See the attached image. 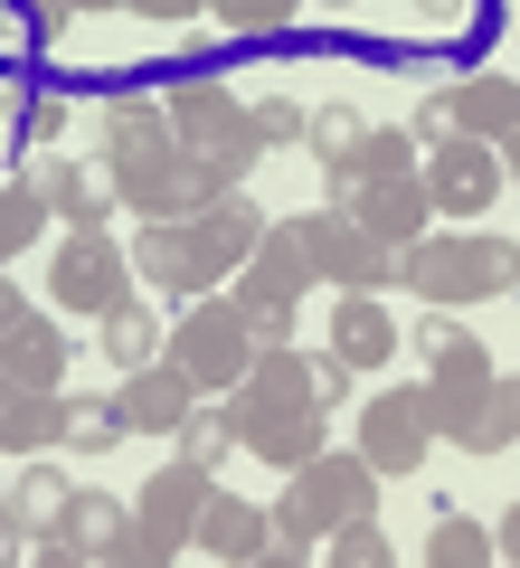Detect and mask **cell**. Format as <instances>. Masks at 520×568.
Returning a JSON list of instances; mask_svg holds the SVG:
<instances>
[{"mask_svg":"<svg viewBox=\"0 0 520 568\" xmlns=\"http://www.w3.org/2000/svg\"><path fill=\"white\" fill-rule=\"evenodd\" d=\"M95 133H104V171H114V190H123L133 219H190V209H200L190 162H181V133H171V114H161L152 95H114L95 114Z\"/></svg>","mask_w":520,"mask_h":568,"instance_id":"cell-1","label":"cell"},{"mask_svg":"<svg viewBox=\"0 0 520 568\" xmlns=\"http://www.w3.org/2000/svg\"><path fill=\"white\" fill-rule=\"evenodd\" d=\"M511 284H520V246L501 227H426L388 265V294H417V304H492Z\"/></svg>","mask_w":520,"mask_h":568,"instance_id":"cell-2","label":"cell"},{"mask_svg":"<svg viewBox=\"0 0 520 568\" xmlns=\"http://www.w3.org/2000/svg\"><path fill=\"white\" fill-rule=\"evenodd\" d=\"M161 361L181 369L200 398H227V388L246 379V361H256V332H246L237 304H208V294H190V313L161 332Z\"/></svg>","mask_w":520,"mask_h":568,"instance_id":"cell-3","label":"cell"},{"mask_svg":"<svg viewBox=\"0 0 520 568\" xmlns=\"http://www.w3.org/2000/svg\"><path fill=\"white\" fill-rule=\"evenodd\" d=\"M284 227H294V246H303V265H313L322 294H388L398 246H379L350 209H294Z\"/></svg>","mask_w":520,"mask_h":568,"instance_id":"cell-4","label":"cell"},{"mask_svg":"<svg viewBox=\"0 0 520 568\" xmlns=\"http://www.w3.org/2000/svg\"><path fill=\"white\" fill-rule=\"evenodd\" d=\"M48 304L67 313H114L133 304V246H114V227H67L58 256H48Z\"/></svg>","mask_w":520,"mask_h":568,"instance_id":"cell-5","label":"cell"},{"mask_svg":"<svg viewBox=\"0 0 520 568\" xmlns=\"http://www.w3.org/2000/svg\"><path fill=\"white\" fill-rule=\"evenodd\" d=\"M436 446L445 436H436V388L426 379H398V388H379V398L360 407V455L379 465V484L388 474H417Z\"/></svg>","mask_w":520,"mask_h":568,"instance_id":"cell-6","label":"cell"},{"mask_svg":"<svg viewBox=\"0 0 520 568\" xmlns=\"http://www.w3.org/2000/svg\"><path fill=\"white\" fill-rule=\"evenodd\" d=\"M436 436L455 455H511L520 446V379L482 369V379H463V388H436Z\"/></svg>","mask_w":520,"mask_h":568,"instance_id":"cell-7","label":"cell"},{"mask_svg":"<svg viewBox=\"0 0 520 568\" xmlns=\"http://www.w3.org/2000/svg\"><path fill=\"white\" fill-rule=\"evenodd\" d=\"M133 284H161V294H208V284H227V265H218V246L200 237V219H142V237H133Z\"/></svg>","mask_w":520,"mask_h":568,"instance_id":"cell-8","label":"cell"},{"mask_svg":"<svg viewBox=\"0 0 520 568\" xmlns=\"http://www.w3.org/2000/svg\"><path fill=\"white\" fill-rule=\"evenodd\" d=\"M417 181H426V200H436V219H482L492 190H501V152L473 142V133H445L436 152L417 162Z\"/></svg>","mask_w":520,"mask_h":568,"instance_id":"cell-9","label":"cell"},{"mask_svg":"<svg viewBox=\"0 0 520 568\" xmlns=\"http://www.w3.org/2000/svg\"><path fill=\"white\" fill-rule=\"evenodd\" d=\"M227 417H237V455H256V465H275V474L313 465V455L332 446V417H322L313 398L303 407H237L227 398Z\"/></svg>","mask_w":520,"mask_h":568,"instance_id":"cell-10","label":"cell"},{"mask_svg":"<svg viewBox=\"0 0 520 568\" xmlns=\"http://www.w3.org/2000/svg\"><path fill=\"white\" fill-rule=\"evenodd\" d=\"M294 493L313 503L322 530H340V521H360V511H379V465L360 446H322L313 465H294Z\"/></svg>","mask_w":520,"mask_h":568,"instance_id":"cell-11","label":"cell"},{"mask_svg":"<svg viewBox=\"0 0 520 568\" xmlns=\"http://www.w3.org/2000/svg\"><path fill=\"white\" fill-rule=\"evenodd\" d=\"M190 540H200L208 559H227V568H294V549L275 540V511H265V503H237V493H208V511H200Z\"/></svg>","mask_w":520,"mask_h":568,"instance_id":"cell-12","label":"cell"},{"mask_svg":"<svg viewBox=\"0 0 520 568\" xmlns=\"http://www.w3.org/2000/svg\"><path fill=\"white\" fill-rule=\"evenodd\" d=\"M161 114H171V133H181V152H218V142H256V123H246V104L227 95L218 77H181L171 95H161ZM265 152V142H256Z\"/></svg>","mask_w":520,"mask_h":568,"instance_id":"cell-13","label":"cell"},{"mask_svg":"<svg viewBox=\"0 0 520 568\" xmlns=\"http://www.w3.org/2000/svg\"><path fill=\"white\" fill-rule=\"evenodd\" d=\"M208 493H218V465H200V455H171V465H152V484H142L133 511L161 530V540H181V549H190V530H200Z\"/></svg>","mask_w":520,"mask_h":568,"instance_id":"cell-14","label":"cell"},{"mask_svg":"<svg viewBox=\"0 0 520 568\" xmlns=\"http://www.w3.org/2000/svg\"><path fill=\"white\" fill-rule=\"evenodd\" d=\"M340 209H350L379 246H417L426 227H436V200H426L417 171H407V181H350V190H340Z\"/></svg>","mask_w":520,"mask_h":568,"instance_id":"cell-15","label":"cell"},{"mask_svg":"<svg viewBox=\"0 0 520 568\" xmlns=\"http://www.w3.org/2000/svg\"><path fill=\"white\" fill-rule=\"evenodd\" d=\"M407 351V332H398V313H388V294H340L332 304V361H350L369 379V369H388Z\"/></svg>","mask_w":520,"mask_h":568,"instance_id":"cell-16","label":"cell"},{"mask_svg":"<svg viewBox=\"0 0 520 568\" xmlns=\"http://www.w3.org/2000/svg\"><path fill=\"white\" fill-rule=\"evenodd\" d=\"M67 361H77V342H67L58 313L29 304L20 323H0V369H10L20 388H67Z\"/></svg>","mask_w":520,"mask_h":568,"instance_id":"cell-17","label":"cell"},{"mask_svg":"<svg viewBox=\"0 0 520 568\" xmlns=\"http://www.w3.org/2000/svg\"><path fill=\"white\" fill-rule=\"evenodd\" d=\"M114 398H123V426H133V436H181V417H190L200 388H190L171 361H152V369H123Z\"/></svg>","mask_w":520,"mask_h":568,"instance_id":"cell-18","label":"cell"},{"mask_svg":"<svg viewBox=\"0 0 520 568\" xmlns=\"http://www.w3.org/2000/svg\"><path fill=\"white\" fill-rule=\"evenodd\" d=\"M39 190H48V219L67 227H114V171L104 162H39Z\"/></svg>","mask_w":520,"mask_h":568,"instance_id":"cell-19","label":"cell"},{"mask_svg":"<svg viewBox=\"0 0 520 568\" xmlns=\"http://www.w3.org/2000/svg\"><path fill=\"white\" fill-rule=\"evenodd\" d=\"M67 446V388H0V455H48Z\"/></svg>","mask_w":520,"mask_h":568,"instance_id":"cell-20","label":"cell"},{"mask_svg":"<svg viewBox=\"0 0 520 568\" xmlns=\"http://www.w3.org/2000/svg\"><path fill=\"white\" fill-rule=\"evenodd\" d=\"M237 294H275V304H303V294H313V265H303V246H294L284 219H265L256 256L237 265Z\"/></svg>","mask_w":520,"mask_h":568,"instance_id":"cell-21","label":"cell"},{"mask_svg":"<svg viewBox=\"0 0 520 568\" xmlns=\"http://www.w3.org/2000/svg\"><path fill=\"white\" fill-rule=\"evenodd\" d=\"M227 398H237V407H303V398H313V361H303L294 342H265ZM322 417H332V407H322Z\"/></svg>","mask_w":520,"mask_h":568,"instance_id":"cell-22","label":"cell"},{"mask_svg":"<svg viewBox=\"0 0 520 568\" xmlns=\"http://www.w3.org/2000/svg\"><path fill=\"white\" fill-rule=\"evenodd\" d=\"M417 369H426L436 388H463V379H482V369H492V351H482L455 313H426V323H417Z\"/></svg>","mask_w":520,"mask_h":568,"instance_id":"cell-23","label":"cell"},{"mask_svg":"<svg viewBox=\"0 0 520 568\" xmlns=\"http://www.w3.org/2000/svg\"><path fill=\"white\" fill-rule=\"evenodd\" d=\"M445 95H455V133L473 142H501L520 123V77H455Z\"/></svg>","mask_w":520,"mask_h":568,"instance_id":"cell-24","label":"cell"},{"mask_svg":"<svg viewBox=\"0 0 520 568\" xmlns=\"http://www.w3.org/2000/svg\"><path fill=\"white\" fill-rule=\"evenodd\" d=\"M190 219H200V237L218 246V265H227V275H237V265L256 256V237H265V209L246 200V190H218V200H200Z\"/></svg>","mask_w":520,"mask_h":568,"instance_id":"cell-25","label":"cell"},{"mask_svg":"<svg viewBox=\"0 0 520 568\" xmlns=\"http://www.w3.org/2000/svg\"><path fill=\"white\" fill-rule=\"evenodd\" d=\"M417 162H426V142L407 133V123H369L360 152H350V171H340V190H350V181H407Z\"/></svg>","mask_w":520,"mask_h":568,"instance_id":"cell-26","label":"cell"},{"mask_svg":"<svg viewBox=\"0 0 520 568\" xmlns=\"http://www.w3.org/2000/svg\"><path fill=\"white\" fill-rule=\"evenodd\" d=\"M133 426H123V398L114 388H77L67 398V455H114Z\"/></svg>","mask_w":520,"mask_h":568,"instance_id":"cell-27","label":"cell"},{"mask_svg":"<svg viewBox=\"0 0 520 568\" xmlns=\"http://www.w3.org/2000/svg\"><path fill=\"white\" fill-rule=\"evenodd\" d=\"M152 361H161V323L142 304H114L104 313V369L123 379V369H152Z\"/></svg>","mask_w":520,"mask_h":568,"instance_id":"cell-28","label":"cell"},{"mask_svg":"<svg viewBox=\"0 0 520 568\" xmlns=\"http://www.w3.org/2000/svg\"><path fill=\"white\" fill-rule=\"evenodd\" d=\"M360 133L369 123L350 114V104H313V114H303V142H313V162L332 171V190H340V171H350V152H360Z\"/></svg>","mask_w":520,"mask_h":568,"instance_id":"cell-29","label":"cell"},{"mask_svg":"<svg viewBox=\"0 0 520 568\" xmlns=\"http://www.w3.org/2000/svg\"><path fill=\"white\" fill-rule=\"evenodd\" d=\"M67 493H77V484H67L58 465H39V455H29V474L10 484V521H20V530H48V521L67 511Z\"/></svg>","mask_w":520,"mask_h":568,"instance_id":"cell-30","label":"cell"},{"mask_svg":"<svg viewBox=\"0 0 520 568\" xmlns=\"http://www.w3.org/2000/svg\"><path fill=\"white\" fill-rule=\"evenodd\" d=\"M48 227V190L39 181H0V265L20 256V246H39Z\"/></svg>","mask_w":520,"mask_h":568,"instance_id":"cell-31","label":"cell"},{"mask_svg":"<svg viewBox=\"0 0 520 568\" xmlns=\"http://www.w3.org/2000/svg\"><path fill=\"white\" fill-rule=\"evenodd\" d=\"M322 559H332V568H388V559H398V540L379 530V511H360V521L322 530Z\"/></svg>","mask_w":520,"mask_h":568,"instance_id":"cell-32","label":"cell"},{"mask_svg":"<svg viewBox=\"0 0 520 568\" xmlns=\"http://www.w3.org/2000/svg\"><path fill=\"white\" fill-rule=\"evenodd\" d=\"M181 455H200V465H218V455H237V417H227V398H190L181 436H171Z\"/></svg>","mask_w":520,"mask_h":568,"instance_id":"cell-33","label":"cell"},{"mask_svg":"<svg viewBox=\"0 0 520 568\" xmlns=\"http://www.w3.org/2000/svg\"><path fill=\"white\" fill-rule=\"evenodd\" d=\"M58 530H67V540L85 549V559H104V540H114V530H123V503H114V493H67Z\"/></svg>","mask_w":520,"mask_h":568,"instance_id":"cell-34","label":"cell"},{"mask_svg":"<svg viewBox=\"0 0 520 568\" xmlns=\"http://www.w3.org/2000/svg\"><path fill=\"white\" fill-rule=\"evenodd\" d=\"M426 559H436V568H492V521H463V511H445V521L426 530Z\"/></svg>","mask_w":520,"mask_h":568,"instance_id":"cell-35","label":"cell"},{"mask_svg":"<svg viewBox=\"0 0 520 568\" xmlns=\"http://www.w3.org/2000/svg\"><path fill=\"white\" fill-rule=\"evenodd\" d=\"M171 559H181V540H161L142 511H123V530L104 540V559H95V568H171Z\"/></svg>","mask_w":520,"mask_h":568,"instance_id":"cell-36","label":"cell"},{"mask_svg":"<svg viewBox=\"0 0 520 568\" xmlns=\"http://www.w3.org/2000/svg\"><path fill=\"white\" fill-rule=\"evenodd\" d=\"M208 20L237 29V39H284L303 20V0H208Z\"/></svg>","mask_w":520,"mask_h":568,"instance_id":"cell-37","label":"cell"},{"mask_svg":"<svg viewBox=\"0 0 520 568\" xmlns=\"http://www.w3.org/2000/svg\"><path fill=\"white\" fill-rule=\"evenodd\" d=\"M303 114H313V104H294V95L246 104V123H256V142H265V152H275V142H303Z\"/></svg>","mask_w":520,"mask_h":568,"instance_id":"cell-38","label":"cell"},{"mask_svg":"<svg viewBox=\"0 0 520 568\" xmlns=\"http://www.w3.org/2000/svg\"><path fill=\"white\" fill-rule=\"evenodd\" d=\"M227 304L246 313V332H256V351H265V342H294V304H275V294H227Z\"/></svg>","mask_w":520,"mask_h":568,"instance_id":"cell-39","label":"cell"},{"mask_svg":"<svg viewBox=\"0 0 520 568\" xmlns=\"http://www.w3.org/2000/svg\"><path fill=\"white\" fill-rule=\"evenodd\" d=\"M67 133V95H20V142H58Z\"/></svg>","mask_w":520,"mask_h":568,"instance_id":"cell-40","label":"cell"},{"mask_svg":"<svg viewBox=\"0 0 520 568\" xmlns=\"http://www.w3.org/2000/svg\"><path fill=\"white\" fill-rule=\"evenodd\" d=\"M445 85H455V77H445ZM445 85H426V104H417V123H407V133H417L426 152H436V142L455 133V95H445Z\"/></svg>","mask_w":520,"mask_h":568,"instance_id":"cell-41","label":"cell"},{"mask_svg":"<svg viewBox=\"0 0 520 568\" xmlns=\"http://www.w3.org/2000/svg\"><path fill=\"white\" fill-rule=\"evenodd\" d=\"M407 10H417V20L436 29V39H455V29L473 20V0H407Z\"/></svg>","mask_w":520,"mask_h":568,"instance_id":"cell-42","label":"cell"},{"mask_svg":"<svg viewBox=\"0 0 520 568\" xmlns=\"http://www.w3.org/2000/svg\"><path fill=\"white\" fill-rule=\"evenodd\" d=\"M123 10H142V20H161V29H190L208 0H123Z\"/></svg>","mask_w":520,"mask_h":568,"instance_id":"cell-43","label":"cell"},{"mask_svg":"<svg viewBox=\"0 0 520 568\" xmlns=\"http://www.w3.org/2000/svg\"><path fill=\"white\" fill-rule=\"evenodd\" d=\"M492 559H511V568H520V503L492 521Z\"/></svg>","mask_w":520,"mask_h":568,"instance_id":"cell-44","label":"cell"},{"mask_svg":"<svg viewBox=\"0 0 520 568\" xmlns=\"http://www.w3.org/2000/svg\"><path fill=\"white\" fill-rule=\"evenodd\" d=\"M20 313H29V294H20L10 275H0V323H20Z\"/></svg>","mask_w":520,"mask_h":568,"instance_id":"cell-45","label":"cell"},{"mask_svg":"<svg viewBox=\"0 0 520 568\" xmlns=\"http://www.w3.org/2000/svg\"><path fill=\"white\" fill-rule=\"evenodd\" d=\"M10 530H20V521H10V484H0V559H10Z\"/></svg>","mask_w":520,"mask_h":568,"instance_id":"cell-46","label":"cell"},{"mask_svg":"<svg viewBox=\"0 0 520 568\" xmlns=\"http://www.w3.org/2000/svg\"><path fill=\"white\" fill-rule=\"evenodd\" d=\"M48 10H67V20H77V10H114V0H48Z\"/></svg>","mask_w":520,"mask_h":568,"instance_id":"cell-47","label":"cell"},{"mask_svg":"<svg viewBox=\"0 0 520 568\" xmlns=\"http://www.w3.org/2000/svg\"><path fill=\"white\" fill-rule=\"evenodd\" d=\"M501 181H511V190H520V152H501Z\"/></svg>","mask_w":520,"mask_h":568,"instance_id":"cell-48","label":"cell"},{"mask_svg":"<svg viewBox=\"0 0 520 568\" xmlns=\"http://www.w3.org/2000/svg\"><path fill=\"white\" fill-rule=\"evenodd\" d=\"M492 152H520V123H511V133H501V142H492Z\"/></svg>","mask_w":520,"mask_h":568,"instance_id":"cell-49","label":"cell"},{"mask_svg":"<svg viewBox=\"0 0 520 568\" xmlns=\"http://www.w3.org/2000/svg\"><path fill=\"white\" fill-rule=\"evenodd\" d=\"M0 181H10V142H0Z\"/></svg>","mask_w":520,"mask_h":568,"instance_id":"cell-50","label":"cell"},{"mask_svg":"<svg viewBox=\"0 0 520 568\" xmlns=\"http://www.w3.org/2000/svg\"><path fill=\"white\" fill-rule=\"evenodd\" d=\"M0 388H10V369H0Z\"/></svg>","mask_w":520,"mask_h":568,"instance_id":"cell-51","label":"cell"}]
</instances>
